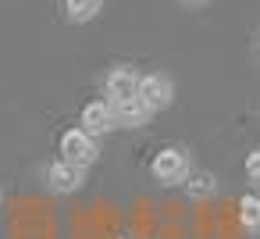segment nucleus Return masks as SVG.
<instances>
[{
	"label": "nucleus",
	"instance_id": "nucleus-1",
	"mask_svg": "<svg viewBox=\"0 0 260 239\" xmlns=\"http://www.w3.org/2000/svg\"><path fill=\"white\" fill-rule=\"evenodd\" d=\"M150 175L160 186H185V178L192 175V161L185 146H160L150 161Z\"/></svg>",
	"mask_w": 260,
	"mask_h": 239
},
{
	"label": "nucleus",
	"instance_id": "nucleus-2",
	"mask_svg": "<svg viewBox=\"0 0 260 239\" xmlns=\"http://www.w3.org/2000/svg\"><path fill=\"white\" fill-rule=\"evenodd\" d=\"M96 157H100V139L89 136L82 125L79 129H68L61 136V161H68V164H75V168L86 171L89 164H96Z\"/></svg>",
	"mask_w": 260,
	"mask_h": 239
},
{
	"label": "nucleus",
	"instance_id": "nucleus-3",
	"mask_svg": "<svg viewBox=\"0 0 260 239\" xmlns=\"http://www.w3.org/2000/svg\"><path fill=\"white\" fill-rule=\"evenodd\" d=\"M104 97H107L111 107H114V104H125V100H136V97H139V72H136L132 65L111 68L107 79H104Z\"/></svg>",
	"mask_w": 260,
	"mask_h": 239
},
{
	"label": "nucleus",
	"instance_id": "nucleus-4",
	"mask_svg": "<svg viewBox=\"0 0 260 239\" xmlns=\"http://www.w3.org/2000/svg\"><path fill=\"white\" fill-rule=\"evenodd\" d=\"M139 100L157 114L164 107H171L175 100V82L164 75V72H150V75H139Z\"/></svg>",
	"mask_w": 260,
	"mask_h": 239
},
{
	"label": "nucleus",
	"instance_id": "nucleus-5",
	"mask_svg": "<svg viewBox=\"0 0 260 239\" xmlns=\"http://www.w3.org/2000/svg\"><path fill=\"white\" fill-rule=\"evenodd\" d=\"M43 178H47L50 193H75V189H82L86 171L75 168V164H68V161H54V164L43 168Z\"/></svg>",
	"mask_w": 260,
	"mask_h": 239
},
{
	"label": "nucleus",
	"instance_id": "nucleus-6",
	"mask_svg": "<svg viewBox=\"0 0 260 239\" xmlns=\"http://www.w3.org/2000/svg\"><path fill=\"white\" fill-rule=\"evenodd\" d=\"M82 129L89 132V136H107L111 129H118V122H114V107L107 104V100H89L86 107H82Z\"/></svg>",
	"mask_w": 260,
	"mask_h": 239
},
{
	"label": "nucleus",
	"instance_id": "nucleus-7",
	"mask_svg": "<svg viewBox=\"0 0 260 239\" xmlns=\"http://www.w3.org/2000/svg\"><path fill=\"white\" fill-rule=\"evenodd\" d=\"M150 118H153V111L136 97V100H125V104H114V122H118V129H143V125H150Z\"/></svg>",
	"mask_w": 260,
	"mask_h": 239
},
{
	"label": "nucleus",
	"instance_id": "nucleus-8",
	"mask_svg": "<svg viewBox=\"0 0 260 239\" xmlns=\"http://www.w3.org/2000/svg\"><path fill=\"white\" fill-rule=\"evenodd\" d=\"M235 218H239V228L246 235H260V193H246L239 196L235 203Z\"/></svg>",
	"mask_w": 260,
	"mask_h": 239
},
{
	"label": "nucleus",
	"instance_id": "nucleus-9",
	"mask_svg": "<svg viewBox=\"0 0 260 239\" xmlns=\"http://www.w3.org/2000/svg\"><path fill=\"white\" fill-rule=\"evenodd\" d=\"M185 193H189V200H207V196L217 193V178L210 171H192L185 178Z\"/></svg>",
	"mask_w": 260,
	"mask_h": 239
},
{
	"label": "nucleus",
	"instance_id": "nucleus-10",
	"mask_svg": "<svg viewBox=\"0 0 260 239\" xmlns=\"http://www.w3.org/2000/svg\"><path fill=\"white\" fill-rule=\"evenodd\" d=\"M104 8V0H64L68 22H93Z\"/></svg>",
	"mask_w": 260,
	"mask_h": 239
},
{
	"label": "nucleus",
	"instance_id": "nucleus-11",
	"mask_svg": "<svg viewBox=\"0 0 260 239\" xmlns=\"http://www.w3.org/2000/svg\"><path fill=\"white\" fill-rule=\"evenodd\" d=\"M246 175H249L253 186H260V146H253V150L246 154Z\"/></svg>",
	"mask_w": 260,
	"mask_h": 239
},
{
	"label": "nucleus",
	"instance_id": "nucleus-12",
	"mask_svg": "<svg viewBox=\"0 0 260 239\" xmlns=\"http://www.w3.org/2000/svg\"><path fill=\"white\" fill-rule=\"evenodd\" d=\"M185 8H200V4H207V0H182Z\"/></svg>",
	"mask_w": 260,
	"mask_h": 239
},
{
	"label": "nucleus",
	"instance_id": "nucleus-13",
	"mask_svg": "<svg viewBox=\"0 0 260 239\" xmlns=\"http://www.w3.org/2000/svg\"><path fill=\"white\" fill-rule=\"evenodd\" d=\"M0 200H4V193H0Z\"/></svg>",
	"mask_w": 260,
	"mask_h": 239
}]
</instances>
